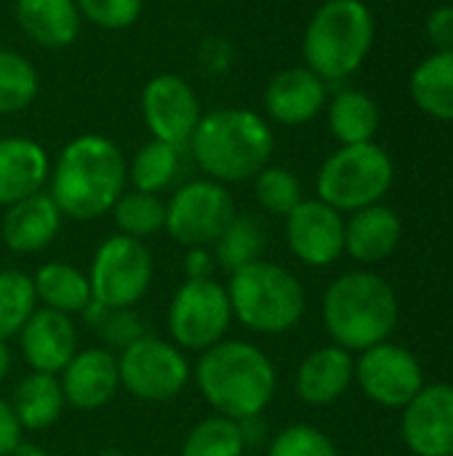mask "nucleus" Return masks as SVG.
<instances>
[{
    "mask_svg": "<svg viewBox=\"0 0 453 456\" xmlns=\"http://www.w3.org/2000/svg\"><path fill=\"white\" fill-rule=\"evenodd\" d=\"M125 190L128 160L123 150L101 134H80L67 142L48 174V195L61 216L75 222L101 219Z\"/></svg>",
    "mask_w": 453,
    "mask_h": 456,
    "instance_id": "obj_1",
    "label": "nucleus"
},
{
    "mask_svg": "<svg viewBox=\"0 0 453 456\" xmlns=\"http://www.w3.org/2000/svg\"><path fill=\"white\" fill-rule=\"evenodd\" d=\"M192 374L211 411L232 422L262 417L278 390L275 363L246 339H222L208 347Z\"/></svg>",
    "mask_w": 453,
    "mask_h": 456,
    "instance_id": "obj_2",
    "label": "nucleus"
},
{
    "mask_svg": "<svg viewBox=\"0 0 453 456\" xmlns=\"http://www.w3.org/2000/svg\"><path fill=\"white\" fill-rule=\"evenodd\" d=\"M187 147L206 179L227 187L248 182L270 166L275 134L259 112L222 107L200 118Z\"/></svg>",
    "mask_w": 453,
    "mask_h": 456,
    "instance_id": "obj_3",
    "label": "nucleus"
},
{
    "mask_svg": "<svg viewBox=\"0 0 453 456\" xmlns=\"http://www.w3.org/2000/svg\"><path fill=\"white\" fill-rule=\"evenodd\" d=\"M323 326L336 347L363 353L387 342L398 326V294L374 273H344L323 297Z\"/></svg>",
    "mask_w": 453,
    "mask_h": 456,
    "instance_id": "obj_4",
    "label": "nucleus"
},
{
    "mask_svg": "<svg viewBox=\"0 0 453 456\" xmlns=\"http://www.w3.org/2000/svg\"><path fill=\"white\" fill-rule=\"evenodd\" d=\"M224 289L230 297L232 321L251 334H286L299 326L307 310V297L299 278L267 259H256L230 273Z\"/></svg>",
    "mask_w": 453,
    "mask_h": 456,
    "instance_id": "obj_5",
    "label": "nucleus"
},
{
    "mask_svg": "<svg viewBox=\"0 0 453 456\" xmlns=\"http://www.w3.org/2000/svg\"><path fill=\"white\" fill-rule=\"evenodd\" d=\"M374 45V16L363 0H326L307 21L304 67L326 83L344 80L366 61Z\"/></svg>",
    "mask_w": 453,
    "mask_h": 456,
    "instance_id": "obj_6",
    "label": "nucleus"
},
{
    "mask_svg": "<svg viewBox=\"0 0 453 456\" xmlns=\"http://www.w3.org/2000/svg\"><path fill=\"white\" fill-rule=\"evenodd\" d=\"M392 158L376 144L339 147L318 171V198L336 211H360L379 203L392 187Z\"/></svg>",
    "mask_w": 453,
    "mask_h": 456,
    "instance_id": "obj_7",
    "label": "nucleus"
},
{
    "mask_svg": "<svg viewBox=\"0 0 453 456\" xmlns=\"http://www.w3.org/2000/svg\"><path fill=\"white\" fill-rule=\"evenodd\" d=\"M166 326L171 342L184 353H206L227 339L232 307L227 289L216 281H184L168 302Z\"/></svg>",
    "mask_w": 453,
    "mask_h": 456,
    "instance_id": "obj_8",
    "label": "nucleus"
},
{
    "mask_svg": "<svg viewBox=\"0 0 453 456\" xmlns=\"http://www.w3.org/2000/svg\"><path fill=\"white\" fill-rule=\"evenodd\" d=\"M117 371L120 387L144 403H168L179 398L192 379L187 353L171 339L152 334H144L117 353Z\"/></svg>",
    "mask_w": 453,
    "mask_h": 456,
    "instance_id": "obj_9",
    "label": "nucleus"
},
{
    "mask_svg": "<svg viewBox=\"0 0 453 456\" xmlns=\"http://www.w3.org/2000/svg\"><path fill=\"white\" fill-rule=\"evenodd\" d=\"M155 259L144 240L109 235L91 259L88 283L93 302L104 307H136L152 286Z\"/></svg>",
    "mask_w": 453,
    "mask_h": 456,
    "instance_id": "obj_10",
    "label": "nucleus"
},
{
    "mask_svg": "<svg viewBox=\"0 0 453 456\" xmlns=\"http://www.w3.org/2000/svg\"><path fill=\"white\" fill-rule=\"evenodd\" d=\"M235 211V200L224 184L195 179L176 187L166 200V232L184 248L214 246Z\"/></svg>",
    "mask_w": 453,
    "mask_h": 456,
    "instance_id": "obj_11",
    "label": "nucleus"
},
{
    "mask_svg": "<svg viewBox=\"0 0 453 456\" xmlns=\"http://www.w3.org/2000/svg\"><path fill=\"white\" fill-rule=\"evenodd\" d=\"M142 118L152 139L184 150L203 112L195 88L182 75L163 72L150 77L142 88Z\"/></svg>",
    "mask_w": 453,
    "mask_h": 456,
    "instance_id": "obj_12",
    "label": "nucleus"
},
{
    "mask_svg": "<svg viewBox=\"0 0 453 456\" xmlns=\"http://www.w3.org/2000/svg\"><path fill=\"white\" fill-rule=\"evenodd\" d=\"M355 379L366 398L387 409H406L425 387L419 361L406 347L387 342L360 353V361L355 363Z\"/></svg>",
    "mask_w": 453,
    "mask_h": 456,
    "instance_id": "obj_13",
    "label": "nucleus"
},
{
    "mask_svg": "<svg viewBox=\"0 0 453 456\" xmlns=\"http://www.w3.org/2000/svg\"><path fill=\"white\" fill-rule=\"evenodd\" d=\"M286 243L307 267H328L344 254V216L320 198L302 200L286 216Z\"/></svg>",
    "mask_w": 453,
    "mask_h": 456,
    "instance_id": "obj_14",
    "label": "nucleus"
},
{
    "mask_svg": "<svg viewBox=\"0 0 453 456\" xmlns=\"http://www.w3.org/2000/svg\"><path fill=\"white\" fill-rule=\"evenodd\" d=\"M403 438L417 456H453V385H430L411 398Z\"/></svg>",
    "mask_w": 453,
    "mask_h": 456,
    "instance_id": "obj_15",
    "label": "nucleus"
},
{
    "mask_svg": "<svg viewBox=\"0 0 453 456\" xmlns=\"http://www.w3.org/2000/svg\"><path fill=\"white\" fill-rule=\"evenodd\" d=\"M19 347L24 363L37 374L59 377L67 363L75 358L77 347V329L69 315L37 307L32 318L19 331Z\"/></svg>",
    "mask_w": 453,
    "mask_h": 456,
    "instance_id": "obj_16",
    "label": "nucleus"
},
{
    "mask_svg": "<svg viewBox=\"0 0 453 456\" xmlns=\"http://www.w3.org/2000/svg\"><path fill=\"white\" fill-rule=\"evenodd\" d=\"M67 406L77 411L104 409L120 390L117 355L107 347L77 350L67 369L59 374Z\"/></svg>",
    "mask_w": 453,
    "mask_h": 456,
    "instance_id": "obj_17",
    "label": "nucleus"
},
{
    "mask_svg": "<svg viewBox=\"0 0 453 456\" xmlns=\"http://www.w3.org/2000/svg\"><path fill=\"white\" fill-rule=\"evenodd\" d=\"M328 104L326 80L307 67H286L267 83L264 110L278 126H304L323 112Z\"/></svg>",
    "mask_w": 453,
    "mask_h": 456,
    "instance_id": "obj_18",
    "label": "nucleus"
},
{
    "mask_svg": "<svg viewBox=\"0 0 453 456\" xmlns=\"http://www.w3.org/2000/svg\"><path fill=\"white\" fill-rule=\"evenodd\" d=\"M61 211L48 192H35L5 208L0 222V238L8 251L29 256L48 248L61 230Z\"/></svg>",
    "mask_w": 453,
    "mask_h": 456,
    "instance_id": "obj_19",
    "label": "nucleus"
},
{
    "mask_svg": "<svg viewBox=\"0 0 453 456\" xmlns=\"http://www.w3.org/2000/svg\"><path fill=\"white\" fill-rule=\"evenodd\" d=\"M51 174L48 152L29 136H0V208L43 192Z\"/></svg>",
    "mask_w": 453,
    "mask_h": 456,
    "instance_id": "obj_20",
    "label": "nucleus"
},
{
    "mask_svg": "<svg viewBox=\"0 0 453 456\" xmlns=\"http://www.w3.org/2000/svg\"><path fill=\"white\" fill-rule=\"evenodd\" d=\"M355 379V361L347 350L328 345L310 353L296 369V395L307 406H328L339 401Z\"/></svg>",
    "mask_w": 453,
    "mask_h": 456,
    "instance_id": "obj_21",
    "label": "nucleus"
},
{
    "mask_svg": "<svg viewBox=\"0 0 453 456\" xmlns=\"http://www.w3.org/2000/svg\"><path fill=\"white\" fill-rule=\"evenodd\" d=\"M19 29L43 48H67L83 29L75 0H13Z\"/></svg>",
    "mask_w": 453,
    "mask_h": 456,
    "instance_id": "obj_22",
    "label": "nucleus"
},
{
    "mask_svg": "<svg viewBox=\"0 0 453 456\" xmlns=\"http://www.w3.org/2000/svg\"><path fill=\"white\" fill-rule=\"evenodd\" d=\"M403 235V224L398 214L382 203H374L368 208L352 211V216L344 222V251L363 265H376L387 259Z\"/></svg>",
    "mask_w": 453,
    "mask_h": 456,
    "instance_id": "obj_23",
    "label": "nucleus"
},
{
    "mask_svg": "<svg viewBox=\"0 0 453 456\" xmlns=\"http://www.w3.org/2000/svg\"><path fill=\"white\" fill-rule=\"evenodd\" d=\"M32 286L37 294V305L64 313V315H80L91 302V283L88 275L69 265V262H48L32 275Z\"/></svg>",
    "mask_w": 453,
    "mask_h": 456,
    "instance_id": "obj_24",
    "label": "nucleus"
},
{
    "mask_svg": "<svg viewBox=\"0 0 453 456\" xmlns=\"http://www.w3.org/2000/svg\"><path fill=\"white\" fill-rule=\"evenodd\" d=\"M11 406H13V411H16V417L27 433H40V430H48L51 425H56L61 419L67 401H64L59 377L29 371L13 387Z\"/></svg>",
    "mask_w": 453,
    "mask_h": 456,
    "instance_id": "obj_25",
    "label": "nucleus"
},
{
    "mask_svg": "<svg viewBox=\"0 0 453 456\" xmlns=\"http://www.w3.org/2000/svg\"><path fill=\"white\" fill-rule=\"evenodd\" d=\"M414 104L438 120H453V51L430 53L411 72Z\"/></svg>",
    "mask_w": 453,
    "mask_h": 456,
    "instance_id": "obj_26",
    "label": "nucleus"
},
{
    "mask_svg": "<svg viewBox=\"0 0 453 456\" xmlns=\"http://www.w3.org/2000/svg\"><path fill=\"white\" fill-rule=\"evenodd\" d=\"M267 248V224L254 211H235L224 232L214 243L216 267L224 273H235L256 259H262Z\"/></svg>",
    "mask_w": 453,
    "mask_h": 456,
    "instance_id": "obj_27",
    "label": "nucleus"
},
{
    "mask_svg": "<svg viewBox=\"0 0 453 456\" xmlns=\"http://www.w3.org/2000/svg\"><path fill=\"white\" fill-rule=\"evenodd\" d=\"M326 110H328V128L342 147L374 142V134L379 128V110L368 94L344 88L326 104Z\"/></svg>",
    "mask_w": 453,
    "mask_h": 456,
    "instance_id": "obj_28",
    "label": "nucleus"
},
{
    "mask_svg": "<svg viewBox=\"0 0 453 456\" xmlns=\"http://www.w3.org/2000/svg\"><path fill=\"white\" fill-rule=\"evenodd\" d=\"M179 171H182V147H174L160 139H150L133 152L128 163V184L131 190L160 195L176 182Z\"/></svg>",
    "mask_w": 453,
    "mask_h": 456,
    "instance_id": "obj_29",
    "label": "nucleus"
},
{
    "mask_svg": "<svg viewBox=\"0 0 453 456\" xmlns=\"http://www.w3.org/2000/svg\"><path fill=\"white\" fill-rule=\"evenodd\" d=\"M112 219L120 235L147 240L166 230V200L152 192L125 190L112 206Z\"/></svg>",
    "mask_w": 453,
    "mask_h": 456,
    "instance_id": "obj_30",
    "label": "nucleus"
},
{
    "mask_svg": "<svg viewBox=\"0 0 453 456\" xmlns=\"http://www.w3.org/2000/svg\"><path fill=\"white\" fill-rule=\"evenodd\" d=\"M40 91L35 64L11 48H0V115L24 112Z\"/></svg>",
    "mask_w": 453,
    "mask_h": 456,
    "instance_id": "obj_31",
    "label": "nucleus"
},
{
    "mask_svg": "<svg viewBox=\"0 0 453 456\" xmlns=\"http://www.w3.org/2000/svg\"><path fill=\"white\" fill-rule=\"evenodd\" d=\"M246 452L238 422L211 414L190 428L179 456H246Z\"/></svg>",
    "mask_w": 453,
    "mask_h": 456,
    "instance_id": "obj_32",
    "label": "nucleus"
},
{
    "mask_svg": "<svg viewBox=\"0 0 453 456\" xmlns=\"http://www.w3.org/2000/svg\"><path fill=\"white\" fill-rule=\"evenodd\" d=\"M80 315L85 326L93 329V334L101 339V347L107 350L120 353L147 334L144 321L133 307H104L99 302H91Z\"/></svg>",
    "mask_w": 453,
    "mask_h": 456,
    "instance_id": "obj_33",
    "label": "nucleus"
},
{
    "mask_svg": "<svg viewBox=\"0 0 453 456\" xmlns=\"http://www.w3.org/2000/svg\"><path fill=\"white\" fill-rule=\"evenodd\" d=\"M37 307L40 305L32 275L19 270H0V339L8 342L11 337H19Z\"/></svg>",
    "mask_w": 453,
    "mask_h": 456,
    "instance_id": "obj_34",
    "label": "nucleus"
},
{
    "mask_svg": "<svg viewBox=\"0 0 453 456\" xmlns=\"http://www.w3.org/2000/svg\"><path fill=\"white\" fill-rule=\"evenodd\" d=\"M254 195L256 203L272 216H288L304 200L299 176L283 166H264L254 176Z\"/></svg>",
    "mask_w": 453,
    "mask_h": 456,
    "instance_id": "obj_35",
    "label": "nucleus"
},
{
    "mask_svg": "<svg viewBox=\"0 0 453 456\" xmlns=\"http://www.w3.org/2000/svg\"><path fill=\"white\" fill-rule=\"evenodd\" d=\"M267 456H339L334 441L312 425H288L270 444Z\"/></svg>",
    "mask_w": 453,
    "mask_h": 456,
    "instance_id": "obj_36",
    "label": "nucleus"
},
{
    "mask_svg": "<svg viewBox=\"0 0 453 456\" xmlns=\"http://www.w3.org/2000/svg\"><path fill=\"white\" fill-rule=\"evenodd\" d=\"M83 21H91L99 29L120 32L139 21L144 0H75Z\"/></svg>",
    "mask_w": 453,
    "mask_h": 456,
    "instance_id": "obj_37",
    "label": "nucleus"
},
{
    "mask_svg": "<svg viewBox=\"0 0 453 456\" xmlns=\"http://www.w3.org/2000/svg\"><path fill=\"white\" fill-rule=\"evenodd\" d=\"M427 37L435 51H453V5H441L430 13Z\"/></svg>",
    "mask_w": 453,
    "mask_h": 456,
    "instance_id": "obj_38",
    "label": "nucleus"
},
{
    "mask_svg": "<svg viewBox=\"0 0 453 456\" xmlns=\"http://www.w3.org/2000/svg\"><path fill=\"white\" fill-rule=\"evenodd\" d=\"M216 273V259L211 246H192L184 254V275L187 281H208Z\"/></svg>",
    "mask_w": 453,
    "mask_h": 456,
    "instance_id": "obj_39",
    "label": "nucleus"
},
{
    "mask_svg": "<svg viewBox=\"0 0 453 456\" xmlns=\"http://www.w3.org/2000/svg\"><path fill=\"white\" fill-rule=\"evenodd\" d=\"M21 436H24V428L11 406V401L0 398V456L11 454L16 449V444L24 441Z\"/></svg>",
    "mask_w": 453,
    "mask_h": 456,
    "instance_id": "obj_40",
    "label": "nucleus"
},
{
    "mask_svg": "<svg viewBox=\"0 0 453 456\" xmlns=\"http://www.w3.org/2000/svg\"><path fill=\"white\" fill-rule=\"evenodd\" d=\"M238 428H240V436H243L246 449H256V446L267 444L270 430H267V422L262 417H248V419L238 422Z\"/></svg>",
    "mask_w": 453,
    "mask_h": 456,
    "instance_id": "obj_41",
    "label": "nucleus"
},
{
    "mask_svg": "<svg viewBox=\"0 0 453 456\" xmlns=\"http://www.w3.org/2000/svg\"><path fill=\"white\" fill-rule=\"evenodd\" d=\"M8 456H48V454H45V449H43L40 444L21 441V444H16V449H13Z\"/></svg>",
    "mask_w": 453,
    "mask_h": 456,
    "instance_id": "obj_42",
    "label": "nucleus"
},
{
    "mask_svg": "<svg viewBox=\"0 0 453 456\" xmlns=\"http://www.w3.org/2000/svg\"><path fill=\"white\" fill-rule=\"evenodd\" d=\"M11 369H13V355L8 350V342L0 339V382L11 374Z\"/></svg>",
    "mask_w": 453,
    "mask_h": 456,
    "instance_id": "obj_43",
    "label": "nucleus"
},
{
    "mask_svg": "<svg viewBox=\"0 0 453 456\" xmlns=\"http://www.w3.org/2000/svg\"><path fill=\"white\" fill-rule=\"evenodd\" d=\"M96 456H125L120 449H101Z\"/></svg>",
    "mask_w": 453,
    "mask_h": 456,
    "instance_id": "obj_44",
    "label": "nucleus"
}]
</instances>
